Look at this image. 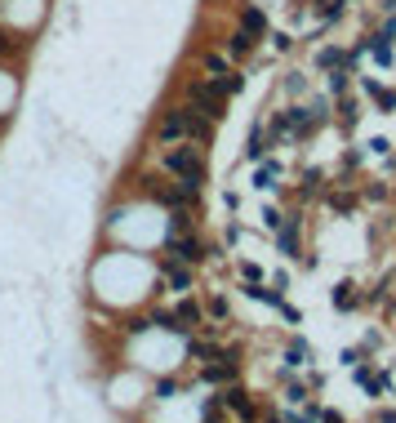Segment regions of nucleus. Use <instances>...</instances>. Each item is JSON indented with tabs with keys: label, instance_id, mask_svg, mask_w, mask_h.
<instances>
[{
	"label": "nucleus",
	"instance_id": "obj_9",
	"mask_svg": "<svg viewBox=\"0 0 396 423\" xmlns=\"http://www.w3.org/2000/svg\"><path fill=\"white\" fill-rule=\"evenodd\" d=\"M187 143H196V147H209L214 143V121L201 116L196 107H187Z\"/></svg>",
	"mask_w": 396,
	"mask_h": 423
},
{
	"label": "nucleus",
	"instance_id": "obj_40",
	"mask_svg": "<svg viewBox=\"0 0 396 423\" xmlns=\"http://www.w3.org/2000/svg\"><path fill=\"white\" fill-rule=\"evenodd\" d=\"M374 423H396V410H378V414H374Z\"/></svg>",
	"mask_w": 396,
	"mask_h": 423
},
{
	"label": "nucleus",
	"instance_id": "obj_31",
	"mask_svg": "<svg viewBox=\"0 0 396 423\" xmlns=\"http://www.w3.org/2000/svg\"><path fill=\"white\" fill-rule=\"evenodd\" d=\"M147 326H152V321H147V316H129V321H125V334H143Z\"/></svg>",
	"mask_w": 396,
	"mask_h": 423
},
{
	"label": "nucleus",
	"instance_id": "obj_29",
	"mask_svg": "<svg viewBox=\"0 0 396 423\" xmlns=\"http://www.w3.org/2000/svg\"><path fill=\"white\" fill-rule=\"evenodd\" d=\"M147 321H152V326H160V330H170V334H178V326H174V312H165V308H156V312L147 316Z\"/></svg>",
	"mask_w": 396,
	"mask_h": 423
},
{
	"label": "nucleus",
	"instance_id": "obj_13",
	"mask_svg": "<svg viewBox=\"0 0 396 423\" xmlns=\"http://www.w3.org/2000/svg\"><path fill=\"white\" fill-rule=\"evenodd\" d=\"M361 90H365V94L374 98V107H378V112H396V90H383V85L370 80V76L361 80Z\"/></svg>",
	"mask_w": 396,
	"mask_h": 423
},
{
	"label": "nucleus",
	"instance_id": "obj_36",
	"mask_svg": "<svg viewBox=\"0 0 396 423\" xmlns=\"http://www.w3.org/2000/svg\"><path fill=\"white\" fill-rule=\"evenodd\" d=\"M280 316H285L290 326H299V308H290V303H280Z\"/></svg>",
	"mask_w": 396,
	"mask_h": 423
},
{
	"label": "nucleus",
	"instance_id": "obj_20",
	"mask_svg": "<svg viewBox=\"0 0 396 423\" xmlns=\"http://www.w3.org/2000/svg\"><path fill=\"white\" fill-rule=\"evenodd\" d=\"M365 49H374V63H378V67H392V45H387V36H370Z\"/></svg>",
	"mask_w": 396,
	"mask_h": 423
},
{
	"label": "nucleus",
	"instance_id": "obj_12",
	"mask_svg": "<svg viewBox=\"0 0 396 423\" xmlns=\"http://www.w3.org/2000/svg\"><path fill=\"white\" fill-rule=\"evenodd\" d=\"M201 72H205L209 80H219V76L232 72V58H227L223 49H209V54H201Z\"/></svg>",
	"mask_w": 396,
	"mask_h": 423
},
{
	"label": "nucleus",
	"instance_id": "obj_30",
	"mask_svg": "<svg viewBox=\"0 0 396 423\" xmlns=\"http://www.w3.org/2000/svg\"><path fill=\"white\" fill-rule=\"evenodd\" d=\"M285 401H290V405H303V401H307V387H303V383H290V387H285Z\"/></svg>",
	"mask_w": 396,
	"mask_h": 423
},
{
	"label": "nucleus",
	"instance_id": "obj_7",
	"mask_svg": "<svg viewBox=\"0 0 396 423\" xmlns=\"http://www.w3.org/2000/svg\"><path fill=\"white\" fill-rule=\"evenodd\" d=\"M174 326H178V334H192V330H201V326H205V308H201L196 299L178 294V308H174Z\"/></svg>",
	"mask_w": 396,
	"mask_h": 423
},
{
	"label": "nucleus",
	"instance_id": "obj_35",
	"mask_svg": "<svg viewBox=\"0 0 396 423\" xmlns=\"http://www.w3.org/2000/svg\"><path fill=\"white\" fill-rule=\"evenodd\" d=\"M280 218H285V214H280V210H272V205H268V210H263V223H268V227H272V232H276V227H280Z\"/></svg>",
	"mask_w": 396,
	"mask_h": 423
},
{
	"label": "nucleus",
	"instance_id": "obj_25",
	"mask_svg": "<svg viewBox=\"0 0 396 423\" xmlns=\"http://www.w3.org/2000/svg\"><path fill=\"white\" fill-rule=\"evenodd\" d=\"M27 49V41H18V36H9V31H0V58H18Z\"/></svg>",
	"mask_w": 396,
	"mask_h": 423
},
{
	"label": "nucleus",
	"instance_id": "obj_27",
	"mask_svg": "<svg viewBox=\"0 0 396 423\" xmlns=\"http://www.w3.org/2000/svg\"><path fill=\"white\" fill-rule=\"evenodd\" d=\"M356 116H361V107L352 103V98H339V121L352 129V125H356Z\"/></svg>",
	"mask_w": 396,
	"mask_h": 423
},
{
	"label": "nucleus",
	"instance_id": "obj_39",
	"mask_svg": "<svg viewBox=\"0 0 396 423\" xmlns=\"http://www.w3.org/2000/svg\"><path fill=\"white\" fill-rule=\"evenodd\" d=\"M365 196H370V200H383V196H387V188H383V183H374V188H365Z\"/></svg>",
	"mask_w": 396,
	"mask_h": 423
},
{
	"label": "nucleus",
	"instance_id": "obj_18",
	"mask_svg": "<svg viewBox=\"0 0 396 423\" xmlns=\"http://www.w3.org/2000/svg\"><path fill=\"white\" fill-rule=\"evenodd\" d=\"M352 290H356L352 281H339V285H334V308H339V312H352L356 303H361V299H356Z\"/></svg>",
	"mask_w": 396,
	"mask_h": 423
},
{
	"label": "nucleus",
	"instance_id": "obj_1",
	"mask_svg": "<svg viewBox=\"0 0 396 423\" xmlns=\"http://www.w3.org/2000/svg\"><path fill=\"white\" fill-rule=\"evenodd\" d=\"M160 169L174 174L178 183H187V188H201V183H205V156H201V147H187V143H178V147L170 143V147H165Z\"/></svg>",
	"mask_w": 396,
	"mask_h": 423
},
{
	"label": "nucleus",
	"instance_id": "obj_23",
	"mask_svg": "<svg viewBox=\"0 0 396 423\" xmlns=\"http://www.w3.org/2000/svg\"><path fill=\"white\" fill-rule=\"evenodd\" d=\"M329 210H334V214H352L356 210V192H329Z\"/></svg>",
	"mask_w": 396,
	"mask_h": 423
},
{
	"label": "nucleus",
	"instance_id": "obj_3",
	"mask_svg": "<svg viewBox=\"0 0 396 423\" xmlns=\"http://www.w3.org/2000/svg\"><path fill=\"white\" fill-rule=\"evenodd\" d=\"M156 143L170 147V143H187V103L178 107H165L160 121H156Z\"/></svg>",
	"mask_w": 396,
	"mask_h": 423
},
{
	"label": "nucleus",
	"instance_id": "obj_5",
	"mask_svg": "<svg viewBox=\"0 0 396 423\" xmlns=\"http://www.w3.org/2000/svg\"><path fill=\"white\" fill-rule=\"evenodd\" d=\"M219 401H223V410H232L241 423H254V419H258V401L245 392L241 383H227L223 392H219Z\"/></svg>",
	"mask_w": 396,
	"mask_h": 423
},
{
	"label": "nucleus",
	"instance_id": "obj_17",
	"mask_svg": "<svg viewBox=\"0 0 396 423\" xmlns=\"http://www.w3.org/2000/svg\"><path fill=\"white\" fill-rule=\"evenodd\" d=\"M276 174H280V165H276V161H263L258 174H254V188H258V192H272V188H276Z\"/></svg>",
	"mask_w": 396,
	"mask_h": 423
},
{
	"label": "nucleus",
	"instance_id": "obj_14",
	"mask_svg": "<svg viewBox=\"0 0 396 423\" xmlns=\"http://www.w3.org/2000/svg\"><path fill=\"white\" fill-rule=\"evenodd\" d=\"M245 294H250L254 303H268V308H280V303H285V299H280V290H268L263 281H245Z\"/></svg>",
	"mask_w": 396,
	"mask_h": 423
},
{
	"label": "nucleus",
	"instance_id": "obj_33",
	"mask_svg": "<svg viewBox=\"0 0 396 423\" xmlns=\"http://www.w3.org/2000/svg\"><path fill=\"white\" fill-rule=\"evenodd\" d=\"M174 392H178V383H174V379H160V383H156V397H160V401H170Z\"/></svg>",
	"mask_w": 396,
	"mask_h": 423
},
{
	"label": "nucleus",
	"instance_id": "obj_37",
	"mask_svg": "<svg viewBox=\"0 0 396 423\" xmlns=\"http://www.w3.org/2000/svg\"><path fill=\"white\" fill-rule=\"evenodd\" d=\"M317 419H321V423H348V419H343V414H339V410H321V414H317Z\"/></svg>",
	"mask_w": 396,
	"mask_h": 423
},
{
	"label": "nucleus",
	"instance_id": "obj_41",
	"mask_svg": "<svg viewBox=\"0 0 396 423\" xmlns=\"http://www.w3.org/2000/svg\"><path fill=\"white\" fill-rule=\"evenodd\" d=\"M378 36H387V41H392V36H396V18H387V23H383V31H378Z\"/></svg>",
	"mask_w": 396,
	"mask_h": 423
},
{
	"label": "nucleus",
	"instance_id": "obj_11",
	"mask_svg": "<svg viewBox=\"0 0 396 423\" xmlns=\"http://www.w3.org/2000/svg\"><path fill=\"white\" fill-rule=\"evenodd\" d=\"M241 27L250 31L254 41H263V36H268V14H263L258 5H245V9H241Z\"/></svg>",
	"mask_w": 396,
	"mask_h": 423
},
{
	"label": "nucleus",
	"instance_id": "obj_2",
	"mask_svg": "<svg viewBox=\"0 0 396 423\" xmlns=\"http://www.w3.org/2000/svg\"><path fill=\"white\" fill-rule=\"evenodd\" d=\"M183 103H187V107H196L201 116H209L214 125H219L223 116H227V94H223L209 76H196V80H187V85H183Z\"/></svg>",
	"mask_w": 396,
	"mask_h": 423
},
{
	"label": "nucleus",
	"instance_id": "obj_19",
	"mask_svg": "<svg viewBox=\"0 0 396 423\" xmlns=\"http://www.w3.org/2000/svg\"><path fill=\"white\" fill-rule=\"evenodd\" d=\"M343 9H348V0H317V18L321 23H339Z\"/></svg>",
	"mask_w": 396,
	"mask_h": 423
},
{
	"label": "nucleus",
	"instance_id": "obj_21",
	"mask_svg": "<svg viewBox=\"0 0 396 423\" xmlns=\"http://www.w3.org/2000/svg\"><path fill=\"white\" fill-rule=\"evenodd\" d=\"M307 357H312V348L303 343V338H294V343L285 348V365L294 370V365H307Z\"/></svg>",
	"mask_w": 396,
	"mask_h": 423
},
{
	"label": "nucleus",
	"instance_id": "obj_6",
	"mask_svg": "<svg viewBox=\"0 0 396 423\" xmlns=\"http://www.w3.org/2000/svg\"><path fill=\"white\" fill-rule=\"evenodd\" d=\"M299 236H303V214H285L276 227V245L285 259H299Z\"/></svg>",
	"mask_w": 396,
	"mask_h": 423
},
{
	"label": "nucleus",
	"instance_id": "obj_16",
	"mask_svg": "<svg viewBox=\"0 0 396 423\" xmlns=\"http://www.w3.org/2000/svg\"><path fill=\"white\" fill-rule=\"evenodd\" d=\"M317 67H321V72H334V67H348V54H343L339 45H325V49H317Z\"/></svg>",
	"mask_w": 396,
	"mask_h": 423
},
{
	"label": "nucleus",
	"instance_id": "obj_24",
	"mask_svg": "<svg viewBox=\"0 0 396 423\" xmlns=\"http://www.w3.org/2000/svg\"><path fill=\"white\" fill-rule=\"evenodd\" d=\"M214 85H219V90L227 94V98H232V94H241L245 90V76L236 72V67H232V72H227V76H219V80H214Z\"/></svg>",
	"mask_w": 396,
	"mask_h": 423
},
{
	"label": "nucleus",
	"instance_id": "obj_32",
	"mask_svg": "<svg viewBox=\"0 0 396 423\" xmlns=\"http://www.w3.org/2000/svg\"><path fill=\"white\" fill-rule=\"evenodd\" d=\"M285 90H290V94H303V90H307V80H303L299 72H290V76H285Z\"/></svg>",
	"mask_w": 396,
	"mask_h": 423
},
{
	"label": "nucleus",
	"instance_id": "obj_38",
	"mask_svg": "<svg viewBox=\"0 0 396 423\" xmlns=\"http://www.w3.org/2000/svg\"><path fill=\"white\" fill-rule=\"evenodd\" d=\"M272 45H276V49H280V54H285V49H290V45H294V41H290V36H285V31H276V36H272Z\"/></svg>",
	"mask_w": 396,
	"mask_h": 423
},
{
	"label": "nucleus",
	"instance_id": "obj_28",
	"mask_svg": "<svg viewBox=\"0 0 396 423\" xmlns=\"http://www.w3.org/2000/svg\"><path fill=\"white\" fill-rule=\"evenodd\" d=\"M321 183H325L321 169H307V174H303V196H317V192H321Z\"/></svg>",
	"mask_w": 396,
	"mask_h": 423
},
{
	"label": "nucleus",
	"instance_id": "obj_22",
	"mask_svg": "<svg viewBox=\"0 0 396 423\" xmlns=\"http://www.w3.org/2000/svg\"><path fill=\"white\" fill-rule=\"evenodd\" d=\"M348 76H352L348 67H334V72H329V80H325V85H329V98H343V94H348Z\"/></svg>",
	"mask_w": 396,
	"mask_h": 423
},
{
	"label": "nucleus",
	"instance_id": "obj_34",
	"mask_svg": "<svg viewBox=\"0 0 396 423\" xmlns=\"http://www.w3.org/2000/svg\"><path fill=\"white\" fill-rule=\"evenodd\" d=\"M209 316L214 321H227V299H209Z\"/></svg>",
	"mask_w": 396,
	"mask_h": 423
},
{
	"label": "nucleus",
	"instance_id": "obj_8",
	"mask_svg": "<svg viewBox=\"0 0 396 423\" xmlns=\"http://www.w3.org/2000/svg\"><path fill=\"white\" fill-rule=\"evenodd\" d=\"M160 272H165V290H170V294H187V290H192V267H187V263L160 259Z\"/></svg>",
	"mask_w": 396,
	"mask_h": 423
},
{
	"label": "nucleus",
	"instance_id": "obj_26",
	"mask_svg": "<svg viewBox=\"0 0 396 423\" xmlns=\"http://www.w3.org/2000/svg\"><path fill=\"white\" fill-rule=\"evenodd\" d=\"M192 232V210H170V236Z\"/></svg>",
	"mask_w": 396,
	"mask_h": 423
},
{
	"label": "nucleus",
	"instance_id": "obj_10",
	"mask_svg": "<svg viewBox=\"0 0 396 423\" xmlns=\"http://www.w3.org/2000/svg\"><path fill=\"white\" fill-rule=\"evenodd\" d=\"M254 45H258V41L250 36V31H245V27H236V31H232V36H227V45H223V54H227V58H250V54H254Z\"/></svg>",
	"mask_w": 396,
	"mask_h": 423
},
{
	"label": "nucleus",
	"instance_id": "obj_15",
	"mask_svg": "<svg viewBox=\"0 0 396 423\" xmlns=\"http://www.w3.org/2000/svg\"><path fill=\"white\" fill-rule=\"evenodd\" d=\"M268 134H263V125H254L250 129V139H245V156H250V161H263V156H268Z\"/></svg>",
	"mask_w": 396,
	"mask_h": 423
},
{
	"label": "nucleus",
	"instance_id": "obj_4",
	"mask_svg": "<svg viewBox=\"0 0 396 423\" xmlns=\"http://www.w3.org/2000/svg\"><path fill=\"white\" fill-rule=\"evenodd\" d=\"M209 245L201 241L196 232H178V236H170V259H178V263H187V267H196V263H205L209 259Z\"/></svg>",
	"mask_w": 396,
	"mask_h": 423
}]
</instances>
